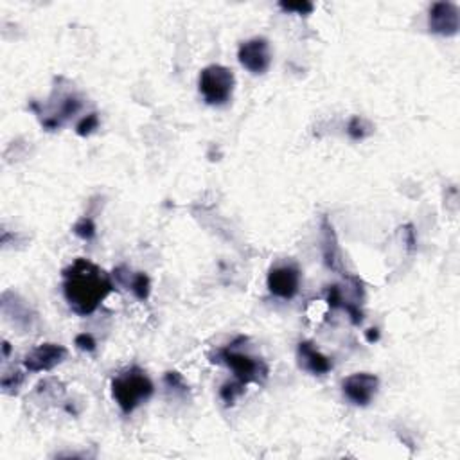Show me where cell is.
I'll list each match as a JSON object with an SVG mask.
<instances>
[{
    "label": "cell",
    "mask_w": 460,
    "mask_h": 460,
    "mask_svg": "<svg viewBox=\"0 0 460 460\" xmlns=\"http://www.w3.org/2000/svg\"><path fill=\"white\" fill-rule=\"evenodd\" d=\"M63 297L80 317L95 313L101 302L114 291V282L101 266L88 259H76L62 271Z\"/></svg>",
    "instance_id": "cell-1"
},
{
    "label": "cell",
    "mask_w": 460,
    "mask_h": 460,
    "mask_svg": "<svg viewBox=\"0 0 460 460\" xmlns=\"http://www.w3.org/2000/svg\"><path fill=\"white\" fill-rule=\"evenodd\" d=\"M153 392L155 385L138 367H130L123 374L115 376L112 380V398L124 415L135 412L141 404L152 398Z\"/></svg>",
    "instance_id": "cell-2"
},
{
    "label": "cell",
    "mask_w": 460,
    "mask_h": 460,
    "mask_svg": "<svg viewBox=\"0 0 460 460\" xmlns=\"http://www.w3.org/2000/svg\"><path fill=\"white\" fill-rule=\"evenodd\" d=\"M216 363H223L234 372V380L241 381V383H263L270 374V369L266 365V361L257 356H250L247 352L236 351L234 342L230 346L219 349L213 356Z\"/></svg>",
    "instance_id": "cell-3"
},
{
    "label": "cell",
    "mask_w": 460,
    "mask_h": 460,
    "mask_svg": "<svg viewBox=\"0 0 460 460\" xmlns=\"http://www.w3.org/2000/svg\"><path fill=\"white\" fill-rule=\"evenodd\" d=\"M234 85H236L234 72L225 65L214 63L199 72V94L204 95L205 103L210 106L227 105L232 99Z\"/></svg>",
    "instance_id": "cell-4"
},
{
    "label": "cell",
    "mask_w": 460,
    "mask_h": 460,
    "mask_svg": "<svg viewBox=\"0 0 460 460\" xmlns=\"http://www.w3.org/2000/svg\"><path fill=\"white\" fill-rule=\"evenodd\" d=\"M237 60L252 74H265L271 65L270 42L263 36L243 42L237 49Z\"/></svg>",
    "instance_id": "cell-5"
},
{
    "label": "cell",
    "mask_w": 460,
    "mask_h": 460,
    "mask_svg": "<svg viewBox=\"0 0 460 460\" xmlns=\"http://www.w3.org/2000/svg\"><path fill=\"white\" fill-rule=\"evenodd\" d=\"M266 286H268V291L277 299H293L300 288V270L295 265L276 266L268 274Z\"/></svg>",
    "instance_id": "cell-6"
},
{
    "label": "cell",
    "mask_w": 460,
    "mask_h": 460,
    "mask_svg": "<svg viewBox=\"0 0 460 460\" xmlns=\"http://www.w3.org/2000/svg\"><path fill=\"white\" fill-rule=\"evenodd\" d=\"M378 389H380L378 376L369 374V372H356L346 378L342 383L343 396L356 407L370 404V401L378 394Z\"/></svg>",
    "instance_id": "cell-7"
},
{
    "label": "cell",
    "mask_w": 460,
    "mask_h": 460,
    "mask_svg": "<svg viewBox=\"0 0 460 460\" xmlns=\"http://www.w3.org/2000/svg\"><path fill=\"white\" fill-rule=\"evenodd\" d=\"M69 351L60 343H42L24 356V367L29 372H49L65 361Z\"/></svg>",
    "instance_id": "cell-8"
},
{
    "label": "cell",
    "mask_w": 460,
    "mask_h": 460,
    "mask_svg": "<svg viewBox=\"0 0 460 460\" xmlns=\"http://www.w3.org/2000/svg\"><path fill=\"white\" fill-rule=\"evenodd\" d=\"M428 25L433 34L451 38L459 33L460 14L459 8L453 2H435L430 8L428 14Z\"/></svg>",
    "instance_id": "cell-9"
},
{
    "label": "cell",
    "mask_w": 460,
    "mask_h": 460,
    "mask_svg": "<svg viewBox=\"0 0 460 460\" xmlns=\"http://www.w3.org/2000/svg\"><path fill=\"white\" fill-rule=\"evenodd\" d=\"M322 256L324 263L329 270L332 271H343L342 268V256H340V247H338V237L335 232V227L329 221L328 216L322 218Z\"/></svg>",
    "instance_id": "cell-10"
},
{
    "label": "cell",
    "mask_w": 460,
    "mask_h": 460,
    "mask_svg": "<svg viewBox=\"0 0 460 460\" xmlns=\"http://www.w3.org/2000/svg\"><path fill=\"white\" fill-rule=\"evenodd\" d=\"M297 354H299L300 367L309 370L311 374H328L329 370L332 369V361L329 360L328 356H324L322 352L318 351L311 342H300L299 349H297Z\"/></svg>",
    "instance_id": "cell-11"
},
{
    "label": "cell",
    "mask_w": 460,
    "mask_h": 460,
    "mask_svg": "<svg viewBox=\"0 0 460 460\" xmlns=\"http://www.w3.org/2000/svg\"><path fill=\"white\" fill-rule=\"evenodd\" d=\"M123 266H119L117 270L114 271L115 279L121 282V285H126L128 289H132V293L135 295V299L141 300V302H146L149 299V293H152V280L149 277L144 274V271H137V274H123Z\"/></svg>",
    "instance_id": "cell-12"
},
{
    "label": "cell",
    "mask_w": 460,
    "mask_h": 460,
    "mask_svg": "<svg viewBox=\"0 0 460 460\" xmlns=\"http://www.w3.org/2000/svg\"><path fill=\"white\" fill-rule=\"evenodd\" d=\"M245 387L247 385L241 383V381H228V383H225L221 389H219V398H221V401H223L227 407H230V404H234L237 401V399L241 398L243 394H245Z\"/></svg>",
    "instance_id": "cell-13"
},
{
    "label": "cell",
    "mask_w": 460,
    "mask_h": 460,
    "mask_svg": "<svg viewBox=\"0 0 460 460\" xmlns=\"http://www.w3.org/2000/svg\"><path fill=\"white\" fill-rule=\"evenodd\" d=\"M370 132H372L370 124L367 123L365 119L358 117V115H354V117L349 121V126H347V133H349V137H351L352 141H363L365 137H369Z\"/></svg>",
    "instance_id": "cell-14"
},
{
    "label": "cell",
    "mask_w": 460,
    "mask_h": 460,
    "mask_svg": "<svg viewBox=\"0 0 460 460\" xmlns=\"http://www.w3.org/2000/svg\"><path fill=\"white\" fill-rule=\"evenodd\" d=\"M97 128H99V115L95 114V112H92V114H88L86 117H83L80 123H77L76 133L80 137H88V135L94 133Z\"/></svg>",
    "instance_id": "cell-15"
},
{
    "label": "cell",
    "mask_w": 460,
    "mask_h": 460,
    "mask_svg": "<svg viewBox=\"0 0 460 460\" xmlns=\"http://www.w3.org/2000/svg\"><path fill=\"white\" fill-rule=\"evenodd\" d=\"M72 230H74V234H76L77 237H81V239L90 241V239H94L95 236V223L90 218H86L85 216V218H81L80 221L72 227Z\"/></svg>",
    "instance_id": "cell-16"
},
{
    "label": "cell",
    "mask_w": 460,
    "mask_h": 460,
    "mask_svg": "<svg viewBox=\"0 0 460 460\" xmlns=\"http://www.w3.org/2000/svg\"><path fill=\"white\" fill-rule=\"evenodd\" d=\"M22 383H24V374L20 370H14L13 374H4V378H2V390H4L5 394H16Z\"/></svg>",
    "instance_id": "cell-17"
},
{
    "label": "cell",
    "mask_w": 460,
    "mask_h": 460,
    "mask_svg": "<svg viewBox=\"0 0 460 460\" xmlns=\"http://www.w3.org/2000/svg\"><path fill=\"white\" fill-rule=\"evenodd\" d=\"M279 8L286 13H297V14H311L315 10V5L311 2H280Z\"/></svg>",
    "instance_id": "cell-18"
},
{
    "label": "cell",
    "mask_w": 460,
    "mask_h": 460,
    "mask_svg": "<svg viewBox=\"0 0 460 460\" xmlns=\"http://www.w3.org/2000/svg\"><path fill=\"white\" fill-rule=\"evenodd\" d=\"M326 300H328L329 308L331 309H338L342 308L343 304V293H342V288L337 285H332L328 288V295H326Z\"/></svg>",
    "instance_id": "cell-19"
},
{
    "label": "cell",
    "mask_w": 460,
    "mask_h": 460,
    "mask_svg": "<svg viewBox=\"0 0 460 460\" xmlns=\"http://www.w3.org/2000/svg\"><path fill=\"white\" fill-rule=\"evenodd\" d=\"M74 343H76V347L80 351L85 352H94L95 347H97V342H95V338L92 337L90 332H81V335H77Z\"/></svg>",
    "instance_id": "cell-20"
},
{
    "label": "cell",
    "mask_w": 460,
    "mask_h": 460,
    "mask_svg": "<svg viewBox=\"0 0 460 460\" xmlns=\"http://www.w3.org/2000/svg\"><path fill=\"white\" fill-rule=\"evenodd\" d=\"M164 381H166L167 387H171V389H175V390H182V392H185V390H187V385H185L182 374H178V372H175V370H169V372H166V376H164Z\"/></svg>",
    "instance_id": "cell-21"
},
{
    "label": "cell",
    "mask_w": 460,
    "mask_h": 460,
    "mask_svg": "<svg viewBox=\"0 0 460 460\" xmlns=\"http://www.w3.org/2000/svg\"><path fill=\"white\" fill-rule=\"evenodd\" d=\"M342 308H346V311L349 313V317H351V322L354 324V326H360L361 322H363V313H361V309L358 304H352V302H347V300H343Z\"/></svg>",
    "instance_id": "cell-22"
},
{
    "label": "cell",
    "mask_w": 460,
    "mask_h": 460,
    "mask_svg": "<svg viewBox=\"0 0 460 460\" xmlns=\"http://www.w3.org/2000/svg\"><path fill=\"white\" fill-rule=\"evenodd\" d=\"M365 338L369 343L378 342V340H380V331H378V329H369V331L365 332Z\"/></svg>",
    "instance_id": "cell-23"
},
{
    "label": "cell",
    "mask_w": 460,
    "mask_h": 460,
    "mask_svg": "<svg viewBox=\"0 0 460 460\" xmlns=\"http://www.w3.org/2000/svg\"><path fill=\"white\" fill-rule=\"evenodd\" d=\"M2 349H4V358H8V356H10V351H11L10 343H8V342L2 343Z\"/></svg>",
    "instance_id": "cell-24"
}]
</instances>
